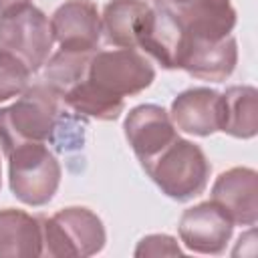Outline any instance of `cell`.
Masks as SVG:
<instances>
[{"label": "cell", "mask_w": 258, "mask_h": 258, "mask_svg": "<svg viewBox=\"0 0 258 258\" xmlns=\"http://www.w3.org/2000/svg\"><path fill=\"white\" fill-rule=\"evenodd\" d=\"M60 117V95L50 85L26 87L16 103L0 109V149L8 155L24 143H52Z\"/></svg>", "instance_id": "1"}, {"label": "cell", "mask_w": 258, "mask_h": 258, "mask_svg": "<svg viewBox=\"0 0 258 258\" xmlns=\"http://www.w3.org/2000/svg\"><path fill=\"white\" fill-rule=\"evenodd\" d=\"M181 0H153V4H177Z\"/></svg>", "instance_id": "22"}, {"label": "cell", "mask_w": 258, "mask_h": 258, "mask_svg": "<svg viewBox=\"0 0 258 258\" xmlns=\"http://www.w3.org/2000/svg\"><path fill=\"white\" fill-rule=\"evenodd\" d=\"M234 224L216 202H202L183 210L177 234L189 252L222 254L232 238Z\"/></svg>", "instance_id": "8"}, {"label": "cell", "mask_w": 258, "mask_h": 258, "mask_svg": "<svg viewBox=\"0 0 258 258\" xmlns=\"http://www.w3.org/2000/svg\"><path fill=\"white\" fill-rule=\"evenodd\" d=\"M153 183L175 202L198 198L208 187L212 165L200 145L177 137L155 157L141 163Z\"/></svg>", "instance_id": "2"}, {"label": "cell", "mask_w": 258, "mask_h": 258, "mask_svg": "<svg viewBox=\"0 0 258 258\" xmlns=\"http://www.w3.org/2000/svg\"><path fill=\"white\" fill-rule=\"evenodd\" d=\"M123 131L127 143L141 163L155 157L161 149L179 137L169 113L153 103L133 107L125 117Z\"/></svg>", "instance_id": "11"}, {"label": "cell", "mask_w": 258, "mask_h": 258, "mask_svg": "<svg viewBox=\"0 0 258 258\" xmlns=\"http://www.w3.org/2000/svg\"><path fill=\"white\" fill-rule=\"evenodd\" d=\"M169 117L175 129L208 137L222 129V93L210 87L185 89L173 99Z\"/></svg>", "instance_id": "14"}, {"label": "cell", "mask_w": 258, "mask_h": 258, "mask_svg": "<svg viewBox=\"0 0 258 258\" xmlns=\"http://www.w3.org/2000/svg\"><path fill=\"white\" fill-rule=\"evenodd\" d=\"M28 4H32V0H0V16H6L14 10H20Z\"/></svg>", "instance_id": "21"}, {"label": "cell", "mask_w": 258, "mask_h": 258, "mask_svg": "<svg viewBox=\"0 0 258 258\" xmlns=\"http://www.w3.org/2000/svg\"><path fill=\"white\" fill-rule=\"evenodd\" d=\"M44 236L42 218L24 210H0V256L2 258H32L42 256Z\"/></svg>", "instance_id": "15"}, {"label": "cell", "mask_w": 258, "mask_h": 258, "mask_svg": "<svg viewBox=\"0 0 258 258\" xmlns=\"http://www.w3.org/2000/svg\"><path fill=\"white\" fill-rule=\"evenodd\" d=\"M44 252L52 258H87L105 248L107 234L101 218L83 206H69L42 218Z\"/></svg>", "instance_id": "3"}, {"label": "cell", "mask_w": 258, "mask_h": 258, "mask_svg": "<svg viewBox=\"0 0 258 258\" xmlns=\"http://www.w3.org/2000/svg\"><path fill=\"white\" fill-rule=\"evenodd\" d=\"M54 44L50 20L28 4L6 16H0V50L18 58L30 73H36L50 56Z\"/></svg>", "instance_id": "6"}, {"label": "cell", "mask_w": 258, "mask_h": 258, "mask_svg": "<svg viewBox=\"0 0 258 258\" xmlns=\"http://www.w3.org/2000/svg\"><path fill=\"white\" fill-rule=\"evenodd\" d=\"M181 248L175 242V238L167 234H149L139 240L135 248V256H179Z\"/></svg>", "instance_id": "20"}, {"label": "cell", "mask_w": 258, "mask_h": 258, "mask_svg": "<svg viewBox=\"0 0 258 258\" xmlns=\"http://www.w3.org/2000/svg\"><path fill=\"white\" fill-rule=\"evenodd\" d=\"M216 202L234 226H254L258 222V173L252 167H232L222 171L212 185Z\"/></svg>", "instance_id": "13"}, {"label": "cell", "mask_w": 258, "mask_h": 258, "mask_svg": "<svg viewBox=\"0 0 258 258\" xmlns=\"http://www.w3.org/2000/svg\"><path fill=\"white\" fill-rule=\"evenodd\" d=\"M155 6L171 16L181 40H222L236 26V10L230 0H181Z\"/></svg>", "instance_id": "7"}, {"label": "cell", "mask_w": 258, "mask_h": 258, "mask_svg": "<svg viewBox=\"0 0 258 258\" xmlns=\"http://www.w3.org/2000/svg\"><path fill=\"white\" fill-rule=\"evenodd\" d=\"M91 56L93 52H75L58 48V52L48 56V60L44 62V83L50 85L62 97L64 91L85 79Z\"/></svg>", "instance_id": "18"}, {"label": "cell", "mask_w": 258, "mask_h": 258, "mask_svg": "<svg viewBox=\"0 0 258 258\" xmlns=\"http://www.w3.org/2000/svg\"><path fill=\"white\" fill-rule=\"evenodd\" d=\"M238 44L230 34L222 40H181L177 69L189 77L210 83H224L236 69Z\"/></svg>", "instance_id": "12"}, {"label": "cell", "mask_w": 258, "mask_h": 258, "mask_svg": "<svg viewBox=\"0 0 258 258\" xmlns=\"http://www.w3.org/2000/svg\"><path fill=\"white\" fill-rule=\"evenodd\" d=\"M30 71L12 54L0 50V103L18 97L26 91Z\"/></svg>", "instance_id": "19"}, {"label": "cell", "mask_w": 258, "mask_h": 258, "mask_svg": "<svg viewBox=\"0 0 258 258\" xmlns=\"http://www.w3.org/2000/svg\"><path fill=\"white\" fill-rule=\"evenodd\" d=\"M0 185H2V165H0Z\"/></svg>", "instance_id": "23"}, {"label": "cell", "mask_w": 258, "mask_h": 258, "mask_svg": "<svg viewBox=\"0 0 258 258\" xmlns=\"http://www.w3.org/2000/svg\"><path fill=\"white\" fill-rule=\"evenodd\" d=\"M54 42L62 50L95 52L101 42V14L93 0H67L50 16Z\"/></svg>", "instance_id": "10"}, {"label": "cell", "mask_w": 258, "mask_h": 258, "mask_svg": "<svg viewBox=\"0 0 258 258\" xmlns=\"http://www.w3.org/2000/svg\"><path fill=\"white\" fill-rule=\"evenodd\" d=\"M155 22V8L145 0H111L101 14L105 40L117 48L143 52Z\"/></svg>", "instance_id": "9"}, {"label": "cell", "mask_w": 258, "mask_h": 258, "mask_svg": "<svg viewBox=\"0 0 258 258\" xmlns=\"http://www.w3.org/2000/svg\"><path fill=\"white\" fill-rule=\"evenodd\" d=\"M238 139L258 133V91L250 85H234L222 93V129Z\"/></svg>", "instance_id": "16"}, {"label": "cell", "mask_w": 258, "mask_h": 258, "mask_svg": "<svg viewBox=\"0 0 258 258\" xmlns=\"http://www.w3.org/2000/svg\"><path fill=\"white\" fill-rule=\"evenodd\" d=\"M8 183L16 200L26 206H46L62 177L56 155L46 143H24L8 155Z\"/></svg>", "instance_id": "4"}, {"label": "cell", "mask_w": 258, "mask_h": 258, "mask_svg": "<svg viewBox=\"0 0 258 258\" xmlns=\"http://www.w3.org/2000/svg\"><path fill=\"white\" fill-rule=\"evenodd\" d=\"M85 79L99 91L125 99L145 91L155 79V69L143 52L133 48L95 50Z\"/></svg>", "instance_id": "5"}, {"label": "cell", "mask_w": 258, "mask_h": 258, "mask_svg": "<svg viewBox=\"0 0 258 258\" xmlns=\"http://www.w3.org/2000/svg\"><path fill=\"white\" fill-rule=\"evenodd\" d=\"M60 101L79 117H91L99 121H115L125 107V99H117L99 91L87 79L64 91Z\"/></svg>", "instance_id": "17"}]
</instances>
